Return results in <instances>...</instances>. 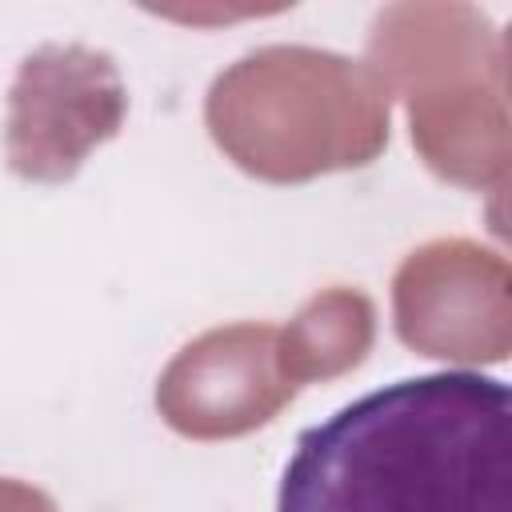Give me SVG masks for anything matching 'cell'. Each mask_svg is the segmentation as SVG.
I'll use <instances>...</instances> for the list:
<instances>
[{"label":"cell","mask_w":512,"mask_h":512,"mask_svg":"<svg viewBox=\"0 0 512 512\" xmlns=\"http://www.w3.org/2000/svg\"><path fill=\"white\" fill-rule=\"evenodd\" d=\"M276 512H512V388L440 368L348 400L296 436Z\"/></svg>","instance_id":"1"}]
</instances>
